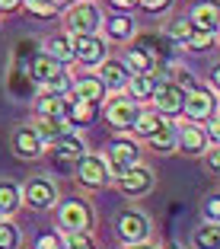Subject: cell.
<instances>
[{
    "label": "cell",
    "mask_w": 220,
    "mask_h": 249,
    "mask_svg": "<svg viewBox=\"0 0 220 249\" xmlns=\"http://www.w3.org/2000/svg\"><path fill=\"white\" fill-rule=\"evenodd\" d=\"M58 220L67 233H73V230H86L89 233V227H93V208L83 198H67L64 205L58 208Z\"/></svg>",
    "instance_id": "cell-1"
},
{
    "label": "cell",
    "mask_w": 220,
    "mask_h": 249,
    "mask_svg": "<svg viewBox=\"0 0 220 249\" xmlns=\"http://www.w3.org/2000/svg\"><path fill=\"white\" fill-rule=\"evenodd\" d=\"M109 176L112 179H118L125 169H131V166H137V157H140V150H137V144L134 141H128V138H118V141H112L109 144Z\"/></svg>",
    "instance_id": "cell-2"
},
{
    "label": "cell",
    "mask_w": 220,
    "mask_h": 249,
    "mask_svg": "<svg viewBox=\"0 0 220 249\" xmlns=\"http://www.w3.org/2000/svg\"><path fill=\"white\" fill-rule=\"evenodd\" d=\"M99 26H102V13L93 3H70V10H67V29L73 36H96Z\"/></svg>",
    "instance_id": "cell-3"
},
{
    "label": "cell",
    "mask_w": 220,
    "mask_h": 249,
    "mask_svg": "<svg viewBox=\"0 0 220 249\" xmlns=\"http://www.w3.org/2000/svg\"><path fill=\"white\" fill-rule=\"evenodd\" d=\"M22 201L29 208H35V211H45V208H51L54 201H58V189H54L51 179H45V176H35L29 179V182L19 189Z\"/></svg>",
    "instance_id": "cell-4"
},
{
    "label": "cell",
    "mask_w": 220,
    "mask_h": 249,
    "mask_svg": "<svg viewBox=\"0 0 220 249\" xmlns=\"http://www.w3.org/2000/svg\"><path fill=\"white\" fill-rule=\"evenodd\" d=\"M73 169H77V179H80L86 189H102V185H109V179H112L105 160L96 157V154H83Z\"/></svg>",
    "instance_id": "cell-5"
},
{
    "label": "cell",
    "mask_w": 220,
    "mask_h": 249,
    "mask_svg": "<svg viewBox=\"0 0 220 249\" xmlns=\"http://www.w3.org/2000/svg\"><path fill=\"white\" fill-rule=\"evenodd\" d=\"M156 103V112L160 115H182V103H185V93L176 87L172 80H156V87H153V96H150Z\"/></svg>",
    "instance_id": "cell-6"
},
{
    "label": "cell",
    "mask_w": 220,
    "mask_h": 249,
    "mask_svg": "<svg viewBox=\"0 0 220 249\" xmlns=\"http://www.w3.org/2000/svg\"><path fill=\"white\" fill-rule=\"evenodd\" d=\"M182 112L191 122H207V118H214V112H217V96L207 93V89H191V93H185Z\"/></svg>",
    "instance_id": "cell-7"
},
{
    "label": "cell",
    "mask_w": 220,
    "mask_h": 249,
    "mask_svg": "<svg viewBox=\"0 0 220 249\" xmlns=\"http://www.w3.org/2000/svg\"><path fill=\"white\" fill-rule=\"evenodd\" d=\"M118 236L128 243V246H137L150 236V220L144 217L140 211H125L118 217Z\"/></svg>",
    "instance_id": "cell-8"
},
{
    "label": "cell",
    "mask_w": 220,
    "mask_h": 249,
    "mask_svg": "<svg viewBox=\"0 0 220 249\" xmlns=\"http://www.w3.org/2000/svg\"><path fill=\"white\" fill-rule=\"evenodd\" d=\"M86 154V147H83L80 138H73V134H64L51 144V157H54V166L58 169H73L77 160Z\"/></svg>",
    "instance_id": "cell-9"
},
{
    "label": "cell",
    "mask_w": 220,
    "mask_h": 249,
    "mask_svg": "<svg viewBox=\"0 0 220 249\" xmlns=\"http://www.w3.org/2000/svg\"><path fill=\"white\" fill-rule=\"evenodd\" d=\"M70 48L73 61H80V64H102L105 61V42L99 36H73Z\"/></svg>",
    "instance_id": "cell-10"
},
{
    "label": "cell",
    "mask_w": 220,
    "mask_h": 249,
    "mask_svg": "<svg viewBox=\"0 0 220 249\" xmlns=\"http://www.w3.org/2000/svg\"><path fill=\"white\" fill-rule=\"evenodd\" d=\"M137 103L134 99H128V96H115L109 106H105V118H109L112 128H118V131H128L134 124V118H137Z\"/></svg>",
    "instance_id": "cell-11"
},
{
    "label": "cell",
    "mask_w": 220,
    "mask_h": 249,
    "mask_svg": "<svg viewBox=\"0 0 220 249\" xmlns=\"http://www.w3.org/2000/svg\"><path fill=\"white\" fill-rule=\"evenodd\" d=\"M13 150H16V157H22V160H38L42 150H45V144L35 134L32 124H19V128L13 131Z\"/></svg>",
    "instance_id": "cell-12"
},
{
    "label": "cell",
    "mask_w": 220,
    "mask_h": 249,
    "mask_svg": "<svg viewBox=\"0 0 220 249\" xmlns=\"http://www.w3.org/2000/svg\"><path fill=\"white\" fill-rule=\"evenodd\" d=\"M115 182H118V189L125 192V195H144V192L153 189V173H150L147 166H131V169H125Z\"/></svg>",
    "instance_id": "cell-13"
},
{
    "label": "cell",
    "mask_w": 220,
    "mask_h": 249,
    "mask_svg": "<svg viewBox=\"0 0 220 249\" xmlns=\"http://www.w3.org/2000/svg\"><path fill=\"white\" fill-rule=\"evenodd\" d=\"M99 118V106L83 103V99H67L64 106V122L70 128H89V124Z\"/></svg>",
    "instance_id": "cell-14"
},
{
    "label": "cell",
    "mask_w": 220,
    "mask_h": 249,
    "mask_svg": "<svg viewBox=\"0 0 220 249\" xmlns=\"http://www.w3.org/2000/svg\"><path fill=\"white\" fill-rule=\"evenodd\" d=\"M176 147H182L185 154H201L207 147L204 128H198V124H182V128H176Z\"/></svg>",
    "instance_id": "cell-15"
},
{
    "label": "cell",
    "mask_w": 220,
    "mask_h": 249,
    "mask_svg": "<svg viewBox=\"0 0 220 249\" xmlns=\"http://www.w3.org/2000/svg\"><path fill=\"white\" fill-rule=\"evenodd\" d=\"M73 99H83V103H93L99 106L105 99V87L99 77H80V80H73Z\"/></svg>",
    "instance_id": "cell-16"
},
{
    "label": "cell",
    "mask_w": 220,
    "mask_h": 249,
    "mask_svg": "<svg viewBox=\"0 0 220 249\" xmlns=\"http://www.w3.org/2000/svg\"><path fill=\"white\" fill-rule=\"evenodd\" d=\"M128 77H131V73H128V67L121 64V61H109L105 58L102 64H99V80H102L105 89H121L128 83Z\"/></svg>",
    "instance_id": "cell-17"
},
{
    "label": "cell",
    "mask_w": 220,
    "mask_h": 249,
    "mask_svg": "<svg viewBox=\"0 0 220 249\" xmlns=\"http://www.w3.org/2000/svg\"><path fill=\"white\" fill-rule=\"evenodd\" d=\"M153 87H156V77H153V73H131V77H128V83H125L128 99H134V103L150 99V96H153Z\"/></svg>",
    "instance_id": "cell-18"
},
{
    "label": "cell",
    "mask_w": 220,
    "mask_h": 249,
    "mask_svg": "<svg viewBox=\"0 0 220 249\" xmlns=\"http://www.w3.org/2000/svg\"><path fill=\"white\" fill-rule=\"evenodd\" d=\"M32 128H35V134L42 138V144H54L58 138L70 134V124H67L64 118H42L38 115V122L32 124Z\"/></svg>",
    "instance_id": "cell-19"
},
{
    "label": "cell",
    "mask_w": 220,
    "mask_h": 249,
    "mask_svg": "<svg viewBox=\"0 0 220 249\" xmlns=\"http://www.w3.org/2000/svg\"><path fill=\"white\" fill-rule=\"evenodd\" d=\"M125 67H128V73H153L156 71V58L134 45V48H128V54H125Z\"/></svg>",
    "instance_id": "cell-20"
},
{
    "label": "cell",
    "mask_w": 220,
    "mask_h": 249,
    "mask_svg": "<svg viewBox=\"0 0 220 249\" xmlns=\"http://www.w3.org/2000/svg\"><path fill=\"white\" fill-rule=\"evenodd\" d=\"M217 22H220L217 3H198L195 13H191V26H195V29H204V32H214V36H217Z\"/></svg>",
    "instance_id": "cell-21"
},
{
    "label": "cell",
    "mask_w": 220,
    "mask_h": 249,
    "mask_svg": "<svg viewBox=\"0 0 220 249\" xmlns=\"http://www.w3.org/2000/svg\"><path fill=\"white\" fill-rule=\"evenodd\" d=\"M147 141H150V147H153L156 154H172V150H179L176 147V124L172 122H163Z\"/></svg>",
    "instance_id": "cell-22"
},
{
    "label": "cell",
    "mask_w": 220,
    "mask_h": 249,
    "mask_svg": "<svg viewBox=\"0 0 220 249\" xmlns=\"http://www.w3.org/2000/svg\"><path fill=\"white\" fill-rule=\"evenodd\" d=\"M64 106H67L64 96H54V93L45 89V93L35 99V115H42V118H64Z\"/></svg>",
    "instance_id": "cell-23"
},
{
    "label": "cell",
    "mask_w": 220,
    "mask_h": 249,
    "mask_svg": "<svg viewBox=\"0 0 220 249\" xmlns=\"http://www.w3.org/2000/svg\"><path fill=\"white\" fill-rule=\"evenodd\" d=\"M45 54H48L51 61H58V64H67V61H73L70 38H67V36H48V38H45Z\"/></svg>",
    "instance_id": "cell-24"
},
{
    "label": "cell",
    "mask_w": 220,
    "mask_h": 249,
    "mask_svg": "<svg viewBox=\"0 0 220 249\" xmlns=\"http://www.w3.org/2000/svg\"><path fill=\"white\" fill-rule=\"evenodd\" d=\"M105 22V36L109 38H115V42H128V38L134 36V22H131V16H109V19H102Z\"/></svg>",
    "instance_id": "cell-25"
},
{
    "label": "cell",
    "mask_w": 220,
    "mask_h": 249,
    "mask_svg": "<svg viewBox=\"0 0 220 249\" xmlns=\"http://www.w3.org/2000/svg\"><path fill=\"white\" fill-rule=\"evenodd\" d=\"M58 71H61V64H58V61H51L48 54H35V58H32V64H29L32 80H38V83H48Z\"/></svg>",
    "instance_id": "cell-26"
},
{
    "label": "cell",
    "mask_w": 220,
    "mask_h": 249,
    "mask_svg": "<svg viewBox=\"0 0 220 249\" xmlns=\"http://www.w3.org/2000/svg\"><path fill=\"white\" fill-rule=\"evenodd\" d=\"M19 205H22L19 185L16 182H0V217H10Z\"/></svg>",
    "instance_id": "cell-27"
},
{
    "label": "cell",
    "mask_w": 220,
    "mask_h": 249,
    "mask_svg": "<svg viewBox=\"0 0 220 249\" xmlns=\"http://www.w3.org/2000/svg\"><path fill=\"white\" fill-rule=\"evenodd\" d=\"M191 243H195V249H220V230H217V224H211V220H207L204 227L195 230Z\"/></svg>",
    "instance_id": "cell-28"
},
{
    "label": "cell",
    "mask_w": 220,
    "mask_h": 249,
    "mask_svg": "<svg viewBox=\"0 0 220 249\" xmlns=\"http://www.w3.org/2000/svg\"><path fill=\"white\" fill-rule=\"evenodd\" d=\"M160 124H163V115H160V112H137V118H134L131 128L140 134V138H150Z\"/></svg>",
    "instance_id": "cell-29"
},
{
    "label": "cell",
    "mask_w": 220,
    "mask_h": 249,
    "mask_svg": "<svg viewBox=\"0 0 220 249\" xmlns=\"http://www.w3.org/2000/svg\"><path fill=\"white\" fill-rule=\"evenodd\" d=\"M0 249H19V230L0 217Z\"/></svg>",
    "instance_id": "cell-30"
},
{
    "label": "cell",
    "mask_w": 220,
    "mask_h": 249,
    "mask_svg": "<svg viewBox=\"0 0 220 249\" xmlns=\"http://www.w3.org/2000/svg\"><path fill=\"white\" fill-rule=\"evenodd\" d=\"M64 249H99V246H96V240L86 233V230H73V233H67Z\"/></svg>",
    "instance_id": "cell-31"
},
{
    "label": "cell",
    "mask_w": 220,
    "mask_h": 249,
    "mask_svg": "<svg viewBox=\"0 0 220 249\" xmlns=\"http://www.w3.org/2000/svg\"><path fill=\"white\" fill-rule=\"evenodd\" d=\"M185 45H188L191 52H204V48H211V45H214V32H204V29H191V36L185 38Z\"/></svg>",
    "instance_id": "cell-32"
},
{
    "label": "cell",
    "mask_w": 220,
    "mask_h": 249,
    "mask_svg": "<svg viewBox=\"0 0 220 249\" xmlns=\"http://www.w3.org/2000/svg\"><path fill=\"white\" fill-rule=\"evenodd\" d=\"M22 7L29 10V13H35V16H54L58 13V7H54L51 0H22Z\"/></svg>",
    "instance_id": "cell-33"
},
{
    "label": "cell",
    "mask_w": 220,
    "mask_h": 249,
    "mask_svg": "<svg viewBox=\"0 0 220 249\" xmlns=\"http://www.w3.org/2000/svg\"><path fill=\"white\" fill-rule=\"evenodd\" d=\"M191 29H195V26H191V19H182V16H179V19H172V22H169V36H172V38H179V42H185V38H188L191 36Z\"/></svg>",
    "instance_id": "cell-34"
},
{
    "label": "cell",
    "mask_w": 220,
    "mask_h": 249,
    "mask_svg": "<svg viewBox=\"0 0 220 249\" xmlns=\"http://www.w3.org/2000/svg\"><path fill=\"white\" fill-rule=\"evenodd\" d=\"M32 249H64V240H61L58 233L48 230V233H38L35 236V246H32Z\"/></svg>",
    "instance_id": "cell-35"
},
{
    "label": "cell",
    "mask_w": 220,
    "mask_h": 249,
    "mask_svg": "<svg viewBox=\"0 0 220 249\" xmlns=\"http://www.w3.org/2000/svg\"><path fill=\"white\" fill-rule=\"evenodd\" d=\"M217 201H220L217 195H211L204 201V214H207V220H211V224H217V217H220V205H217Z\"/></svg>",
    "instance_id": "cell-36"
},
{
    "label": "cell",
    "mask_w": 220,
    "mask_h": 249,
    "mask_svg": "<svg viewBox=\"0 0 220 249\" xmlns=\"http://www.w3.org/2000/svg\"><path fill=\"white\" fill-rule=\"evenodd\" d=\"M137 3L147 10V13H163V10H166L172 0H137Z\"/></svg>",
    "instance_id": "cell-37"
},
{
    "label": "cell",
    "mask_w": 220,
    "mask_h": 249,
    "mask_svg": "<svg viewBox=\"0 0 220 249\" xmlns=\"http://www.w3.org/2000/svg\"><path fill=\"white\" fill-rule=\"evenodd\" d=\"M204 134H211V147H217V138H220V131H217V118H211V124H207V131Z\"/></svg>",
    "instance_id": "cell-38"
},
{
    "label": "cell",
    "mask_w": 220,
    "mask_h": 249,
    "mask_svg": "<svg viewBox=\"0 0 220 249\" xmlns=\"http://www.w3.org/2000/svg\"><path fill=\"white\" fill-rule=\"evenodd\" d=\"M207 163H211V169H214V173L220 169V154H217V147H211V154H207Z\"/></svg>",
    "instance_id": "cell-39"
},
{
    "label": "cell",
    "mask_w": 220,
    "mask_h": 249,
    "mask_svg": "<svg viewBox=\"0 0 220 249\" xmlns=\"http://www.w3.org/2000/svg\"><path fill=\"white\" fill-rule=\"evenodd\" d=\"M112 7H118V10H131V7H137V0H112Z\"/></svg>",
    "instance_id": "cell-40"
},
{
    "label": "cell",
    "mask_w": 220,
    "mask_h": 249,
    "mask_svg": "<svg viewBox=\"0 0 220 249\" xmlns=\"http://www.w3.org/2000/svg\"><path fill=\"white\" fill-rule=\"evenodd\" d=\"M16 7H22V0H0V10H16Z\"/></svg>",
    "instance_id": "cell-41"
},
{
    "label": "cell",
    "mask_w": 220,
    "mask_h": 249,
    "mask_svg": "<svg viewBox=\"0 0 220 249\" xmlns=\"http://www.w3.org/2000/svg\"><path fill=\"white\" fill-rule=\"evenodd\" d=\"M51 3H54V7L61 10V7H67V3H73V0H51Z\"/></svg>",
    "instance_id": "cell-42"
},
{
    "label": "cell",
    "mask_w": 220,
    "mask_h": 249,
    "mask_svg": "<svg viewBox=\"0 0 220 249\" xmlns=\"http://www.w3.org/2000/svg\"><path fill=\"white\" fill-rule=\"evenodd\" d=\"M128 249H153V246H144V243H137V246H128Z\"/></svg>",
    "instance_id": "cell-43"
},
{
    "label": "cell",
    "mask_w": 220,
    "mask_h": 249,
    "mask_svg": "<svg viewBox=\"0 0 220 249\" xmlns=\"http://www.w3.org/2000/svg\"><path fill=\"white\" fill-rule=\"evenodd\" d=\"M153 249H156V246H153ZM166 249H179V246H166Z\"/></svg>",
    "instance_id": "cell-44"
}]
</instances>
